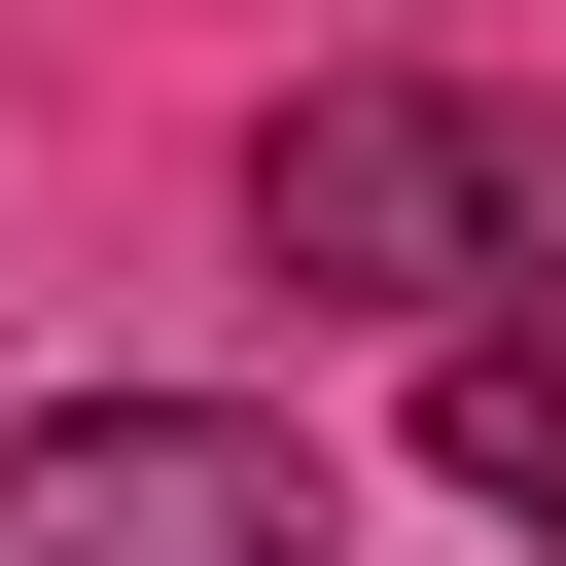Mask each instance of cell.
Wrapping results in <instances>:
<instances>
[{"instance_id":"7a4b0ae2","label":"cell","mask_w":566,"mask_h":566,"mask_svg":"<svg viewBox=\"0 0 566 566\" xmlns=\"http://www.w3.org/2000/svg\"><path fill=\"white\" fill-rule=\"evenodd\" d=\"M0 566H318V460L248 389H71L0 424Z\"/></svg>"},{"instance_id":"3957f363","label":"cell","mask_w":566,"mask_h":566,"mask_svg":"<svg viewBox=\"0 0 566 566\" xmlns=\"http://www.w3.org/2000/svg\"><path fill=\"white\" fill-rule=\"evenodd\" d=\"M424 460H460L495 531H566V248H531L495 318H424Z\"/></svg>"},{"instance_id":"6da1fadb","label":"cell","mask_w":566,"mask_h":566,"mask_svg":"<svg viewBox=\"0 0 566 566\" xmlns=\"http://www.w3.org/2000/svg\"><path fill=\"white\" fill-rule=\"evenodd\" d=\"M248 248H283V283H389V318H495V283L566 248V177H531V106H283Z\"/></svg>"}]
</instances>
